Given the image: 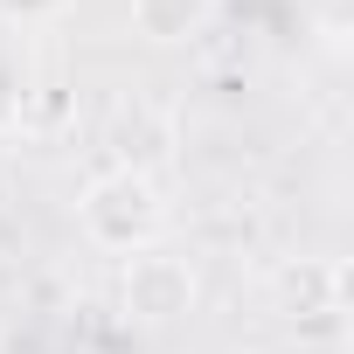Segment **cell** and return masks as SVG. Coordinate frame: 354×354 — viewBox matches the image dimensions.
<instances>
[{
	"label": "cell",
	"mask_w": 354,
	"mask_h": 354,
	"mask_svg": "<svg viewBox=\"0 0 354 354\" xmlns=\"http://www.w3.org/2000/svg\"><path fill=\"white\" fill-rule=\"evenodd\" d=\"M209 8L216 0H132V28L146 42H188V35H202Z\"/></svg>",
	"instance_id": "cell-4"
},
{
	"label": "cell",
	"mask_w": 354,
	"mask_h": 354,
	"mask_svg": "<svg viewBox=\"0 0 354 354\" xmlns=\"http://www.w3.org/2000/svg\"><path fill=\"white\" fill-rule=\"evenodd\" d=\"M278 299H285V319H299V326L333 319V313L347 306V271H340V257H299V271L278 278Z\"/></svg>",
	"instance_id": "cell-3"
},
{
	"label": "cell",
	"mask_w": 354,
	"mask_h": 354,
	"mask_svg": "<svg viewBox=\"0 0 354 354\" xmlns=\"http://www.w3.org/2000/svg\"><path fill=\"white\" fill-rule=\"evenodd\" d=\"M77 223H84V236H91L97 250H111V257H139V250H153L160 230H167L160 181H153V174H139V167H111V174H97V181L84 188Z\"/></svg>",
	"instance_id": "cell-1"
},
{
	"label": "cell",
	"mask_w": 354,
	"mask_h": 354,
	"mask_svg": "<svg viewBox=\"0 0 354 354\" xmlns=\"http://www.w3.org/2000/svg\"><path fill=\"white\" fill-rule=\"evenodd\" d=\"M195 264L188 257H174V250H139V257H125V278H118V299H125V313L139 319V326H174V319H188L195 313Z\"/></svg>",
	"instance_id": "cell-2"
}]
</instances>
